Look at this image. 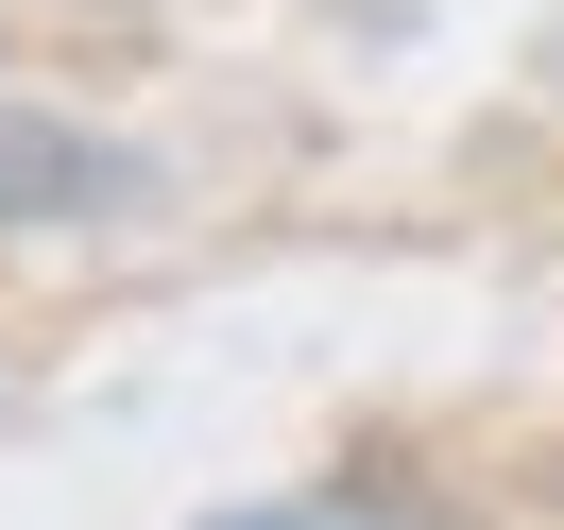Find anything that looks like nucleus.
<instances>
[{"label": "nucleus", "instance_id": "f257e3e1", "mask_svg": "<svg viewBox=\"0 0 564 530\" xmlns=\"http://www.w3.org/2000/svg\"><path fill=\"white\" fill-rule=\"evenodd\" d=\"M138 154L86 138V120H35V104H0V223H86V206H138Z\"/></svg>", "mask_w": 564, "mask_h": 530}, {"label": "nucleus", "instance_id": "f03ea898", "mask_svg": "<svg viewBox=\"0 0 564 530\" xmlns=\"http://www.w3.org/2000/svg\"><path fill=\"white\" fill-rule=\"evenodd\" d=\"M206 530H393V513H206Z\"/></svg>", "mask_w": 564, "mask_h": 530}]
</instances>
